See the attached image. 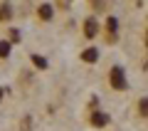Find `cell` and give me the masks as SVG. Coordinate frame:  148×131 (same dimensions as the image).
I'll use <instances>...</instances> for the list:
<instances>
[{
    "instance_id": "5bb4252c",
    "label": "cell",
    "mask_w": 148,
    "mask_h": 131,
    "mask_svg": "<svg viewBox=\"0 0 148 131\" xmlns=\"http://www.w3.org/2000/svg\"><path fill=\"white\" fill-rule=\"evenodd\" d=\"M3 97H5V94H3V89H0V104H3Z\"/></svg>"
},
{
    "instance_id": "277c9868",
    "label": "cell",
    "mask_w": 148,
    "mask_h": 131,
    "mask_svg": "<svg viewBox=\"0 0 148 131\" xmlns=\"http://www.w3.org/2000/svg\"><path fill=\"white\" fill-rule=\"evenodd\" d=\"M89 124L94 126V129H104V126H109V124H111V116L106 114V111L96 109V111H91V116H89Z\"/></svg>"
},
{
    "instance_id": "52a82bcc",
    "label": "cell",
    "mask_w": 148,
    "mask_h": 131,
    "mask_svg": "<svg viewBox=\"0 0 148 131\" xmlns=\"http://www.w3.org/2000/svg\"><path fill=\"white\" fill-rule=\"evenodd\" d=\"M12 5L10 3H0V22H8V20H12Z\"/></svg>"
},
{
    "instance_id": "3957f363",
    "label": "cell",
    "mask_w": 148,
    "mask_h": 131,
    "mask_svg": "<svg viewBox=\"0 0 148 131\" xmlns=\"http://www.w3.org/2000/svg\"><path fill=\"white\" fill-rule=\"evenodd\" d=\"M119 17L116 15H109L106 17V22H104V32H106V40L111 42V45H114V42H116V37H119Z\"/></svg>"
},
{
    "instance_id": "9c48e42d",
    "label": "cell",
    "mask_w": 148,
    "mask_h": 131,
    "mask_svg": "<svg viewBox=\"0 0 148 131\" xmlns=\"http://www.w3.org/2000/svg\"><path fill=\"white\" fill-rule=\"evenodd\" d=\"M10 50H12V42L10 40H0V59L10 57Z\"/></svg>"
},
{
    "instance_id": "4fadbf2b",
    "label": "cell",
    "mask_w": 148,
    "mask_h": 131,
    "mask_svg": "<svg viewBox=\"0 0 148 131\" xmlns=\"http://www.w3.org/2000/svg\"><path fill=\"white\" fill-rule=\"evenodd\" d=\"M146 50H148V30H146Z\"/></svg>"
},
{
    "instance_id": "30bf717a",
    "label": "cell",
    "mask_w": 148,
    "mask_h": 131,
    "mask_svg": "<svg viewBox=\"0 0 148 131\" xmlns=\"http://www.w3.org/2000/svg\"><path fill=\"white\" fill-rule=\"evenodd\" d=\"M136 111L141 116H148V97H141V99L136 101Z\"/></svg>"
},
{
    "instance_id": "8992f818",
    "label": "cell",
    "mask_w": 148,
    "mask_h": 131,
    "mask_svg": "<svg viewBox=\"0 0 148 131\" xmlns=\"http://www.w3.org/2000/svg\"><path fill=\"white\" fill-rule=\"evenodd\" d=\"M37 17L42 22H49L54 17V5L52 3H40V5H37Z\"/></svg>"
},
{
    "instance_id": "7c38bea8",
    "label": "cell",
    "mask_w": 148,
    "mask_h": 131,
    "mask_svg": "<svg viewBox=\"0 0 148 131\" xmlns=\"http://www.w3.org/2000/svg\"><path fill=\"white\" fill-rule=\"evenodd\" d=\"M91 8H94V10H104L106 3H91Z\"/></svg>"
},
{
    "instance_id": "8fae6325",
    "label": "cell",
    "mask_w": 148,
    "mask_h": 131,
    "mask_svg": "<svg viewBox=\"0 0 148 131\" xmlns=\"http://www.w3.org/2000/svg\"><path fill=\"white\" fill-rule=\"evenodd\" d=\"M8 32H10V35H8V40H10L12 45H17V42L22 40V35H20V30H15V27H10V30H8Z\"/></svg>"
},
{
    "instance_id": "6da1fadb",
    "label": "cell",
    "mask_w": 148,
    "mask_h": 131,
    "mask_svg": "<svg viewBox=\"0 0 148 131\" xmlns=\"http://www.w3.org/2000/svg\"><path fill=\"white\" fill-rule=\"evenodd\" d=\"M109 84L114 92H126L128 89V79H126V69L121 64H114L109 69Z\"/></svg>"
},
{
    "instance_id": "ba28073f",
    "label": "cell",
    "mask_w": 148,
    "mask_h": 131,
    "mask_svg": "<svg viewBox=\"0 0 148 131\" xmlns=\"http://www.w3.org/2000/svg\"><path fill=\"white\" fill-rule=\"evenodd\" d=\"M30 59H32V64H35L37 69H42V72H45V69L49 67V62H47V59L42 57V54H37V52H35V54H30Z\"/></svg>"
},
{
    "instance_id": "7a4b0ae2",
    "label": "cell",
    "mask_w": 148,
    "mask_h": 131,
    "mask_svg": "<svg viewBox=\"0 0 148 131\" xmlns=\"http://www.w3.org/2000/svg\"><path fill=\"white\" fill-rule=\"evenodd\" d=\"M82 32H84V37H86V40H94V37L101 32L99 17H96V15H89V17L84 20V25H82Z\"/></svg>"
},
{
    "instance_id": "5b68a950",
    "label": "cell",
    "mask_w": 148,
    "mask_h": 131,
    "mask_svg": "<svg viewBox=\"0 0 148 131\" xmlns=\"http://www.w3.org/2000/svg\"><path fill=\"white\" fill-rule=\"evenodd\" d=\"M99 57H101L99 47H86V50H82V52H79V59H82V62H86V64H96V62H99Z\"/></svg>"
}]
</instances>
